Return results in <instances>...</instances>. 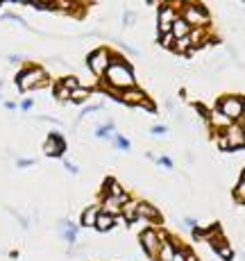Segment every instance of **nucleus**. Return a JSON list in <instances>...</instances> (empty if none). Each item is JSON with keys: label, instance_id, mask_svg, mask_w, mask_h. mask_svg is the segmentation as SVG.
<instances>
[{"label": "nucleus", "instance_id": "f257e3e1", "mask_svg": "<svg viewBox=\"0 0 245 261\" xmlns=\"http://www.w3.org/2000/svg\"><path fill=\"white\" fill-rule=\"evenodd\" d=\"M104 77H107V84L116 91H127L129 87L134 84V73H132V66L123 59H112L109 62V68L104 71Z\"/></svg>", "mask_w": 245, "mask_h": 261}, {"label": "nucleus", "instance_id": "f03ea898", "mask_svg": "<svg viewBox=\"0 0 245 261\" xmlns=\"http://www.w3.org/2000/svg\"><path fill=\"white\" fill-rule=\"evenodd\" d=\"M46 82V71L43 68H25L16 75V84L18 91H30V89H37L39 84Z\"/></svg>", "mask_w": 245, "mask_h": 261}, {"label": "nucleus", "instance_id": "7ed1b4c3", "mask_svg": "<svg viewBox=\"0 0 245 261\" xmlns=\"http://www.w3.org/2000/svg\"><path fill=\"white\" fill-rule=\"evenodd\" d=\"M218 112L229 120H241L243 114V100L238 95H227V98L218 100Z\"/></svg>", "mask_w": 245, "mask_h": 261}, {"label": "nucleus", "instance_id": "20e7f679", "mask_svg": "<svg viewBox=\"0 0 245 261\" xmlns=\"http://www.w3.org/2000/svg\"><path fill=\"white\" fill-rule=\"evenodd\" d=\"M109 62H112V57H109V53L102 48L89 55V68L93 71V75H104V71L109 68Z\"/></svg>", "mask_w": 245, "mask_h": 261}, {"label": "nucleus", "instance_id": "39448f33", "mask_svg": "<svg viewBox=\"0 0 245 261\" xmlns=\"http://www.w3.org/2000/svg\"><path fill=\"white\" fill-rule=\"evenodd\" d=\"M207 12H204V7H200V5H186L184 7V21L186 25L191 28V25H202L207 23Z\"/></svg>", "mask_w": 245, "mask_h": 261}, {"label": "nucleus", "instance_id": "423d86ee", "mask_svg": "<svg viewBox=\"0 0 245 261\" xmlns=\"http://www.w3.org/2000/svg\"><path fill=\"white\" fill-rule=\"evenodd\" d=\"M175 18H177L175 7H171V5H161V7H159V32L161 34L171 32V25H173Z\"/></svg>", "mask_w": 245, "mask_h": 261}, {"label": "nucleus", "instance_id": "0eeeda50", "mask_svg": "<svg viewBox=\"0 0 245 261\" xmlns=\"http://www.w3.org/2000/svg\"><path fill=\"white\" fill-rule=\"evenodd\" d=\"M141 243H143V248H146V252L150 254V257L157 259V254H159V243H161V239L157 237V232H152V229H146V232L141 234Z\"/></svg>", "mask_w": 245, "mask_h": 261}, {"label": "nucleus", "instance_id": "6e6552de", "mask_svg": "<svg viewBox=\"0 0 245 261\" xmlns=\"http://www.w3.org/2000/svg\"><path fill=\"white\" fill-rule=\"evenodd\" d=\"M64 148H66V143H64L62 134H50L46 145H43V150H46V154H50V157H59V154L64 152Z\"/></svg>", "mask_w": 245, "mask_h": 261}, {"label": "nucleus", "instance_id": "1a4fd4ad", "mask_svg": "<svg viewBox=\"0 0 245 261\" xmlns=\"http://www.w3.org/2000/svg\"><path fill=\"white\" fill-rule=\"evenodd\" d=\"M137 218L143 220H159V212L150 202H137Z\"/></svg>", "mask_w": 245, "mask_h": 261}, {"label": "nucleus", "instance_id": "9d476101", "mask_svg": "<svg viewBox=\"0 0 245 261\" xmlns=\"http://www.w3.org/2000/svg\"><path fill=\"white\" fill-rule=\"evenodd\" d=\"M121 100L127 105H143L146 102V93L141 89H127V91L121 93Z\"/></svg>", "mask_w": 245, "mask_h": 261}, {"label": "nucleus", "instance_id": "9b49d317", "mask_svg": "<svg viewBox=\"0 0 245 261\" xmlns=\"http://www.w3.org/2000/svg\"><path fill=\"white\" fill-rule=\"evenodd\" d=\"M175 254H177V250H175V245L171 243V239H164L161 243H159V254H157V259H159V261H171Z\"/></svg>", "mask_w": 245, "mask_h": 261}, {"label": "nucleus", "instance_id": "f8f14e48", "mask_svg": "<svg viewBox=\"0 0 245 261\" xmlns=\"http://www.w3.org/2000/svg\"><path fill=\"white\" fill-rule=\"evenodd\" d=\"M188 32H191V28L186 25V21L184 18H175L173 25H171V34H173V39H184V37H188Z\"/></svg>", "mask_w": 245, "mask_h": 261}, {"label": "nucleus", "instance_id": "ddd939ff", "mask_svg": "<svg viewBox=\"0 0 245 261\" xmlns=\"http://www.w3.org/2000/svg\"><path fill=\"white\" fill-rule=\"evenodd\" d=\"M114 223H116V218H114L112 214H104V212H100L98 218H96V227L100 229V232H107V229H112Z\"/></svg>", "mask_w": 245, "mask_h": 261}, {"label": "nucleus", "instance_id": "4468645a", "mask_svg": "<svg viewBox=\"0 0 245 261\" xmlns=\"http://www.w3.org/2000/svg\"><path fill=\"white\" fill-rule=\"evenodd\" d=\"M98 214H100V207H89V209H84V214H82V225L84 227H91V225H96V218H98Z\"/></svg>", "mask_w": 245, "mask_h": 261}, {"label": "nucleus", "instance_id": "2eb2a0df", "mask_svg": "<svg viewBox=\"0 0 245 261\" xmlns=\"http://www.w3.org/2000/svg\"><path fill=\"white\" fill-rule=\"evenodd\" d=\"M91 89H87V87H77V89H73V91H71V98H68V100H73V102H84V100H87V98H91Z\"/></svg>", "mask_w": 245, "mask_h": 261}, {"label": "nucleus", "instance_id": "dca6fc26", "mask_svg": "<svg viewBox=\"0 0 245 261\" xmlns=\"http://www.w3.org/2000/svg\"><path fill=\"white\" fill-rule=\"evenodd\" d=\"M59 229H64V239L66 241H75L77 229H75V225L71 223V220H62V223H59Z\"/></svg>", "mask_w": 245, "mask_h": 261}, {"label": "nucleus", "instance_id": "f3484780", "mask_svg": "<svg viewBox=\"0 0 245 261\" xmlns=\"http://www.w3.org/2000/svg\"><path fill=\"white\" fill-rule=\"evenodd\" d=\"M55 98H57V100H68V98H71V91H68L62 82H57V87H55Z\"/></svg>", "mask_w": 245, "mask_h": 261}, {"label": "nucleus", "instance_id": "a211bd4d", "mask_svg": "<svg viewBox=\"0 0 245 261\" xmlns=\"http://www.w3.org/2000/svg\"><path fill=\"white\" fill-rule=\"evenodd\" d=\"M191 48V41H188V37L184 39H175V50H179V53H184V50Z\"/></svg>", "mask_w": 245, "mask_h": 261}, {"label": "nucleus", "instance_id": "6ab92c4d", "mask_svg": "<svg viewBox=\"0 0 245 261\" xmlns=\"http://www.w3.org/2000/svg\"><path fill=\"white\" fill-rule=\"evenodd\" d=\"M62 84L68 89V91H73V89H77V87H79V82H77V77H75V75H73V77H64V80H62Z\"/></svg>", "mask_w": 245, "mask_h": 261}, {"label": "nucleus", "instance_id": "aec40b11", "mask_svg": "<svg viewBox=\"0 0 245 261\" xmlns=\"http://www.w3.org/2000/svg\"><path fill=\"white\" fill-rule=\"evenodd\" d=\"M234 198H236L238 202H243L245 200V182L243 179H238V191H234Z\"/></svg>", "mask_w": 245, "mask_h": 261}, {"label": "nucleus", "instance_id": "412c9836", "mask_svg": "<svg viewBox=\"0 0 245 261\" xmlns=\"http://www.w3.org/2000/svg\"><path fill=\"white\" fill-rule=\"evenodd\" d=\"M221 257H223V259H227V261L234 257V254H232V248H229L227 243H225V245H221Z\"/></svg>", "mask_w": 245, "mask_h": 261}, {"label": "nucleus", "instance_id": "4be33fe9", "mask_svg": "<svg viewBox=\"0 0 245 261\" xmlns=\"http://www.w3.org/2000/svg\"><path fill=\"white\" fill-rule=\"evenodd\" d=\"M116 145L121 150H129V141H127V139H123V137H116Z\"/></svg>", "mask_w": 245, "mask_h": 261}, {"label": "nucleus", "instance_id": "5701e85b", "mask_svg": "<svg viewBox=\"0 0 245 261\" xmlns=\"http://www.w3.org/2000/svg\"><path fill=\"white\" fill-rule=\"evenodd\" d=\"M171 43H173V34L171 32H168V34H164V37H161V46H171Z\"/></svg>", "mask_w": 245, "mask_h": 261}, {"label": "nucleus", "instance_id": "b1692460", "mask_svg": "<svg viewBox=\"0 0 245 261\" xmlns=\"http://www.w3.org/2000/svg\"><path fill=\"white\" fill-rule=\"evenodd\" d=\"M32 164H34V159H18V168H28Z\"/></svg>", "mask_w": 245, "mask_h": 261}, {"label": "nucleus", "instance_id": "393cba45", "mask_svg": "<svg viewBox=\"0 0 245 261\" xmlns=\"http://www.w3.org/2000/svg\"><path fill=\"white\" fill-rule=\"evenodd\" d=\"M159 164H161V166H166V168H173V162L168 157H159Z\"/></svg>", "mask_w": 245, "mask_h": 261}, {"label": "nucleus", "instance_id": "a878e982", "mask_svg": "<svg viewBox=\"0 0 245 261\" xmlns=\"http://www.w3.org/2000/svg\"><path fill=\"white\" fill-rule=\"evenodd\" d=\"M150 132L152 134H166V127H164V125H157V127H152Z\"/></svg>", "mask_w": 245, "mask_h": 261}, {"label": "nucleus", "instance_id": "bb28decb", "mask_svg": "<svg viewBox=\"0 0 245 261\" xmlns=\"http://www.w3.org/2000/svg\"><path fill=\"white\" fill-rule=\"evenodd\" d=\"M21 109H23V112H30V109H32V100H23Z\"/></svg>", "mask_w": 245, "mask_h": 261}, {"label": "nucleus", "instance_id": "cd10ccee", "mask_svg": "<svg viewBox=\"0 0 245 261\" xmlns=\"http://www.w3.org/2000/svg\"><path fill=\"white\" fill-rule=\"evenodd\" d=\"M182 257H184V261H200L193 252H186V254H182Z\"/></svg>", "mask_w": 245, "mask_h": 261}, {"label": "nucleus", "instance_id": "c85d7f7f", "mask_svg": "<svg viewBox=\"0 0 245 261\" xmlns=\"http://www.w3.org/2000/svg\"><path fill=\"white\" fill-rule=\"evenodd\" d=\"M123 21H125V25H132V23H134L132 14H125V18H123Z\"/></svg>", "mask_w": 245, "mask_h": 261}, {"label": "nucleus", "instance_id": "c756f323", "mask_svg": "<svg viewBox=\"0 0 245 261\" xmlns=\"http://www.w3.org/2000/svg\"><path fill=\"white\" fill-rule=\"evenodd\" d=\"M66 168H68V170H71V173H77V166H73V164H71V162H66Z\"/></svg>", "mask_w": 245, "mask_h": 261}, {"label": "nucleus", "instance_id": "7c9ffc66", "mask_svg": "<svg viewBox=\"0 0 245 261\" xmlns=\"http://www.w3.org/2000/svg\"><path fill=\"white\" fill-rule=\"evenodd\" d=\"M171 261H184V257H182V254H179V252H177V254H175V257H173Z\"/></svg>", "mask_w": 245, "mask_h": 261}]
</instances>
